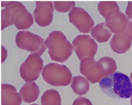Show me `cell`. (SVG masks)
I'll list each match as a JSON object with an SVG mask.
<instances>
[{
	"mask_svg": "<svg viewBox=\"0 0 132 105\" xmlns=\"http://www.w3.org/2000/svg\"><path fill=\"white\" fill-rule=\"evenodd\" d=\"M39 88L34 82L25 83L19 91L21 99L25 103H32L36 101L39 96Z\"/></svg>",
	"mask_w": 132,
	"mask_h": 105,
	"instance_id": "5bb4252c",
	"label": "cell"
},
{
	"mask_svg": "<svg viewBox=\"0 0 132 105\" xmlns=\"http://www.w3.org/2000/svg\"><path fill=\"white\" fill-rule=\"evenodd\" d=\"M69 21L81 33H89L92 30L95 22L88 12L81 7H74L69 13Z\"/></svg>",
	"mask_w": 132,
	"mask_h": 105,
	"instance_id": "9c48e42d",
	"label": "cell"
},
{
	"mask_svg": "<svg viewBox=\"0 0 132 105\" xmlns=\"http://www.w3.org/2000/svg\"><path fill=\"white\" fill-rule=\"evenodd\" d=\"M16 46L38 56H42L46 51V44L42 37L30 31H20L16 35Z\"/></svg>",
	"mask_w": 132,
	"mask_h": 105,
	"instance_id": "8992f818",
	"label": "cell"
},
{
	"mask_svg": "<svg viewBox=\"0 0 132 105\" xmlns=\"http://www.w3.org/2000/svg\"><path fill=\"white\" fill-rule=\"evenodd\" d=\"M2 30L14 24L18 30L29 29L33 24V16L19 2H2Z\"/></svg>",
	"mask_w": 132,
	"mask_h": 105,
	"instance_id": "6da1fadb",
	"label": "cell"
},
{
	"mask_svg": "<svg viewBox=\"0 0 132 105\" xmlns=\"http://www.w3.org/2000/svg\"><path fill=\"white\" fill-rule=\"evenodd\" d=\"M111 49L117 54H125L131 46V41L127 36L126 32L115 34L110 41Z\"/></svg>",
	"mask_w": 132,
	"mask_h": 105,
	"instance_id": "4fadbf2b",
	"label": "cell"
},
{
	"mask_svg": "<svg viewBox=\"0 0 132 105\" xmlns=\"http://www.w3.org/2000/svg\"><path fill=\"white\" fill-rule=\"evenodd\" d=\"M30 105H38V104H32Z\"/></svg>",
	"mask_w": 132,
	"mask_h": 105,
	"instance_id": "d4e9b609",
	"label": "cell"
},
{
	"mask_svg": "<svg viewBox=\"0 0 132 105\" xmlns=\"http://www.w3.org/2000/svg\"><path fill=\"white\" fill-rule=\"evenodd\" d=\"M55 11L58 13H67L71 11L75 7V2H53Z\"/></svg>",
	"mask_w": 132,
	"mask_h": 105,
	"instance_id": "d6986e66",
	"label": "cell"
},
{
	"mask_svg": "<svg viewBox=\"0 0 132 105\" xmlns=\"http://www.w3.org/2000/svg\"><path fill=\"white\" fill-rule=\"evenodd\" d=\"M72 47L80 62L94 58L97 52V44L88 35H79L72 41Z\"/></svg>",
	"mask_w": 132,
	"mask_h": 105,
	"instance_id": "52a82bcc",
	"label": "cell"
},
{
	"mask_svg": "<svg viewBox=\"0 0 132 105\" xmlns=\"http://www.w3.org/2000/svg\"><path fill=\"white\" fill-rule=\"evenodd\" d=\"M72 105H92V103L85 97H78L75 100Z\"/></svg>",
	"mask_w": 132,
	"mask_h": 105,
	"instance_id": "ffe728a7",
	"label": "cell"
},
{
	"mask_svg": "<svg viewBox=\"0 0 132 105\" xmlns=\"http://www.w3.org/2000/svg\"><path fill=\"white\" fill-rule=\"evenodd\" d=\"M72 76L69 68L58 63H49L42 70V77L44 81L47 84L55 87L67 86L71 82Z\"/></svg>",
	"mask_w": 132,
	"mask_h": 105,
	"instance_id": "5b68a950",
	"label": "cell"
},
{
	"mask_svg": "<svg viewBox=\"0 0 132 105\" xmlns=\"http://www.w3.org/2000/svg\"><path fill=\"white\" fill-rule=\"evenodd\" d=\"M130 78H131V83H132V72L131 73V75H130Z\"/></svg>",
	"mask_w": 132,
	"mask_h": 105,
	"instance_id": "603a6c76",
	"label": "cell"
},
{
	"mask_svg": "<svg viewBox=\"0 0 132 105\" xmlns=\"http://www.w3.org/2000/svg\"><path fill=\"white\" fill-rule=\"evenodd\" d=\"M126 13L128 18L132 19V2H128V5H127Z\"/></svg>",
	"mask_w": 132,
	"mask_h": 105,
	"instance_id": "44dd1931",
	"label": "cell"
},
{
	"mask_svg": "<svg viewBox=\"0 0 132 105\" xmlns=\"http://www.w3.org/2000/svg\"><path fill=\"white\" fill-rule=\"evenodd\" d=\"M2 105H21V99L16 88L8 84H2Z\"/></svg>",
	"mask_w": 132,
	"mask_h": 105,
	"instance_id": "7c38bea8",
	"label": "cell"
},
{
	"mask_svg": "<svg viewBox=\"0 0 132 105\" xmlns=\"http://www.w3.org/2000/svg\"><path fill=\"white\" fill-rule=\"evenodd\" d=\"M126 32L127 36H128V38L132 41V21H131V22H129Z\"/></svg>",
	"mask_w": 132,
	"mask_h": 105,
	"instance_id": "7402d4cb",
	"label": "cell"
},
{
	"mask_svg": "<svg viewBox=\"0 0 132 105\" xmlns=\"http://www.w3.org/2000/svg\"><path fill=\"white\" fill-rule=\"evenodd\" d=\"M43 60L36 54H30L19 68L20 76L26 82H33L39 77L43 70Z\"/></svg>",
	"mask_w": 132,
	"mask_h": 105,
	"instance_id": "ba28073f",
	"label": "cell"
},
{
	"mask_svg": "<svg viewBox=\"0 0 132 105\" xmlns=\"http://www.w3.org/2000/svg\"><path fill=\"white\" fill-rule=\"evenodd\" d=\"M71 88L75 94L82 96L86 93L89 90V80L81 76H76L72 79Z\"/></svg>",
	"mask_w": 132,
	"mask_h": 105,
	"instance_id": "2e32d148",
	"label": "cell"
},
{
	"mask_svg": "<svg viewBox=\"0 0 132 105\" xmlns=\"http://www.w3.org/2000/svg\"><path fill=\"white\" fill-rule=\"evenodd\" d=\"M101 90L117 99H126L131 97L132 83L130 78L121 72H115L101 80Z\"/></svg>",
	"mask_w": 132,
	"mask_h": 105,
	"instance_id": "3957f363",
	"label": "cell"
},
{
	"mask_svg": "<svg viewBox=\"0 0 132 105\" xmlns=\"http://www.w3.org/2000/svg\"><path fill=\"white\" fill-rule=\"evenodd\" d=\"M42 105H62L61 98L57 90L53 89L46 90L41 97Z\"/></svg>",
	"mask_w": 132,
	"mask_h": 105,
	"instance_id": "e0dca14e",
	"label": "cell"
},
{
	"mask_svg": "<svg viewBox=\"0 0 132 105\" xmlns=\"http://www.w3.org/2000/svg\"><path fill=\"white\" fill-rule=\"evenodd\" d=\"M117 63L113 58L103 57L97 62L94 58H89L80 62V71L92 84L100 82L102 79L115 73Z\"/></svg>",
	"mask_w": 132,
	"mask_h": 105,
	"instance_id": "7a4b0ae2",
	"label": "cell"
},
{
	"mask_svg": "<svg viewBox=\"0 0 132 105\" xmlns=\"http://www.w3.org/2000/svg\"><path fill=\"white\" fill-rule=\"evenodd\" d=\"M36 9L33 12V17L36 23L40 26H49L53 18V2H36Z\"/></svg>",
	"mask_w": 132,
	"mask_h": 105,
	"instance_id": "30bf717a",
	"label": "cell"
},
{
	"mask_svg": "<svg viewBox=\"0 0 132 105\" xmlns=\"http://www.w3.org/2000/svg\"><path fill=\"white\" fill-rule=\"evenodd\" d=\"M97 9L100 14L105 18L111 13L120 11V7L116 2H100Z\"/></svg>",
	"mask_w": 132,
	"mask_h": 105,
	"instance_id": "ac0fdd59",
	"label": "cell"
},
{
	"mask_svg": "<svg viewBox=\"0 0 132 105\" xmlns=\"http://www.w3.org/2000/svg\"><path fill=\"white\" fill-rule=\"evenodd\" d=\"M48 54L53 61L64 63L72 55L73 47L62 32L53 31L45 40Z\"/></svg>",
	"mask_w": 132,
	"mask_h": 105,
	"instance_id": "277c9868",
	"label": "cell"
},
{
	"mask_svg": "<svg viewBox=\"0 0 132 105\" xmlns=\"http://www.w3.org/2000/svg\"><path fill=\"white\" fill-rule=\"evenodd\" d=\"M129 24V18L120 11L114 12L106 18V25L111 32L119 34L124 32Z\"/></svg>",
	"mask_w": 132,
	"mask_h": 105,
	"instance_id": "8fae6325",
	"label": "cell"
},
{
	"mask_svg": "<svg viewBox=\"0 0 132 105\" xmlns=\"http://www.w3.org/2000/svg\"><path fill=\"white\" fill-rule=\"evenodd\" d=\"M131 105H132V96H131Z\"/></svg>",
	"mask_w": 132,
	"mask_h": 105,
	"instance_id": "cb8c5ba5",
	"label": "cell"
},
{
	"mask_svg": "<svg viewBox=\"0 0 132 105\" xmlns=\"http://www.w3.org/2000/svg\"><path fill=\"white\" fill-rule=\"evenodd\" d=\"M91 35L93 38L98 43L107 42L112 35V32L109 31L106 26V23H100L97 24L91 31Z\"/></svg>",
	"mask_w": 132,
	"mask_h": 105,
	"instance_id": "9a60e30c",
	"label": "cell"
}]
</instances>
